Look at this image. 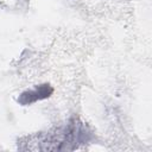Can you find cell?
Listing matches in <instances>:
<instances>
[{
	"label": "cell",
	"instance_id": "6da1fadb",
	"mask_svg": "<svg viewBox=\"0 0 152 152\" xmlns=\"http://www.w3.org/2000/svg\"><path fill=\"white\" fill-rule=\"evenodd\" d=\"M52 93H53V88L49 83H44V84L36 86L32 89L23 91L19 95V97L17 99V101L21 106H28V104H32L40 100H45V99L50 97L52 95Z\"/></svg>",
	"mask_w": 152,
	"mask_h": 152
}]
</instances>
